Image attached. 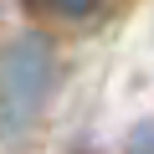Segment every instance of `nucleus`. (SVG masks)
<instances>
[{
    "mask_svg": "<svg viewBox=\"0 0 154 154\" xmlns=\"http://www.w3.org/2000/svg\"><path fill=\"white\" fill-rule=\"evenodd\" d=\"M128 154H154V118H144V123L128 134Z\"/></svg>",
    "mask_w": 154,
    "mask_h": 154,
    "instance_id": "obj_3",
    "label": "nucleus"
},
{
    "mask_svg": "<svg viewBox=\"0 0 154 154\" xmlns=\"http://www.w3.org/2000/svg\"><path fill=\"white\" fill-rule=\"evenodd\" d=\"M57 93V51L41 36H21L0 51V139H21Z\"/></svg>",
    "mask_w": 154,
    "mask_h": 154,
    "instance_id": "obj_1",
    "label": "nucleus"
},
{
    "mask_svg": "<svg viewBox=\"0 0 154 154\" xmlns=\"http://www.w3.org/2000/svg\"><path fill=\"white\" fill-rule=\"evenodd\" d=\"M26 5L46 11V16H62V21H82V16H93L103 5V0H26Z\"/></svg>",
    "mask_w": 154,
    "mask_h": 154,
    "instance_id": "obj_2",
    "label": "nucleus"
}]
</instances>
